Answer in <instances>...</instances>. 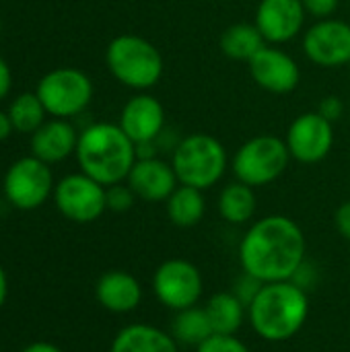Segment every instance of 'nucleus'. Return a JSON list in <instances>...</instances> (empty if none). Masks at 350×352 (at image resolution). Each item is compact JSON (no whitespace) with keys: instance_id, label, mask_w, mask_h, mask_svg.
I'll use <instances>...</instances> for the list:
<instances>
[{"instance_id":"nucleus-25","label":"nucleus","mask_w":350,"mask_h":352,"mask_svg":"<svg viewBox=\"0 0 350 352\" xmlns=\"http://www.w3.org/2000/svg\"><path fill=\"white\" fill-rule=\"evenodd\" d=\"M45 107L39 101L37 93H23L19 95L8 109V118L12 122V128L23 134H33L37 128L45 122Z\"/></svg>"},{"instance_id":"nucleus-3","label":"nucleus","mask_w":350,"mask_h":352,"mask_svg":"<svg viewBox=\"0 0 350 352\" xmlns=\"http://www.w3.org/2000/svg\"><path fill=\"white\" fill-rule=\"evenodd\" d=\"M74 155L80 171L107 188L128 179V173L136 163V144L120 124L99 122L87 126L78 134Z\"/></svg>"},{"instance_id":"nucleus-36","label":"nucleus","mask_w":350,"mask_h":352,"mask_svg":"<svg viewBox=\"0 0 350 352\" xmlns=\"http://www.w3.org/2000/svg\"><path fill=\"white\" fill-rule=\"evenodd\" d=\"M219 2H233V0H219Z\"/></svg>"},{"instance_id":"nucleus-19","label":"nucleus","mask_w":350,"mask_h":352,"mask_svg":"<svg viewBox=\"0 0 350 352\" xmlns=\"http://www.w3.org/2000/svg\"><path fill=\"white\" fill-rule=\"evenodd\" d=\"M109 352H179V344L157 326L130 324L116 334Z\"/></svg>"},{"instance_id":"nucleus-4","label":"nucleus","mask_w":350,"mask_h":352,"mask_svg":"<svg viewBox=\"0 0 350 352\" xmlns=\"http://www.w3.org/2000/svg\"><path fill=\"white\" fill-rule=\"evenodd\" d=\"M105 62L118 82L138 93L153 89L165 70V62L157 45L134 33L113 37L107 45Z\"/></svg>"},{"instance_id":"nucleus-29","label":"nucleus","mask_w":350,"mask_h":352,"mask_svg":"<svg viewBox=\"0 0 350 352\" xmlns=\"http://www.w3.org/2000/svg\"><path fill=\"white\" fill-rule=\"evenodd\" d=\"M264 287V283L262 280H258V278H254V276H250V274H241V278L237 280V285H235V289H233V293L245 303V305H250L252 301H254V297L260 293V289Z\"/></svg>"},{"instance_id":"nucleus-9","label":"nucleus","mask_w":350,"mask_h":352,"mask_svg":"<svg viewBox=\"0 0 350 352\" xmlns=\"http://www.w3.org/2000/svg\"><path fill=\"white\" fill-rule=\"evenodd\" d=\"M2 188L14 208L35 210L54 192V177L47 163L37 157H23L8 167Z\"/></svg>"},{"instance_id":"nucleus-37","label":"nucleus","mask_w":350,"mask_h":352,"mask_svg":"<svg viewBox=\"0 0 350 352\" xmlns=\"http://www.w3.org/2000/svg\"><path fill=\"white\" fill-rule=\"evenodd\" d=\"M0 29H2V21H0Z\"/></svg>"},{"instance_id":"nucleus-8","label":"nucleus","mask_w":350,"mask_h":352,"mask_svg":"<svg viewBox=\"0 0 350 352\" xmlns=\"http://www.w3.org/2000/svg\"><path fill=\"white\" fill-rule=\"evenodd\" d=\"M153 293L163 307L171 311H184L200 303L204 280L196 264L184 258H171L155 270Z\"/></svg>"},{"instance_id":"nucleus-26","label":"nucleus","mask_w":350,"mask_h":352,"mask_svg":"<svg viewBox=\"0 0 350 352\" xmlns=\"http://www.w3.org/2000/svg\"><path fill=\"white\" fill-rule=\"evenodd\" d=\"M134 200H136V194L124 182L105 188V202H107V210L111 212H128L134 206Z\"/></svg>"},{"instance_id":"nucleus-15","label":"nucleus","mask_w":350,"mask_h":352,"mask_svg":"<svg viewBox=\"0 0 350 352\" xmlns=\"http://www.w3.org/2000/svg\"><path fill=\"white\" fill-rule=\"evenodd\" d=\"M167 118L163 103L149 95L146 91L130 97L120 113V128L128 134V138L138 144L146 140H157L165 130Z\"/></svg>"},{"instance_id":"nucleus-13","label":"nucleus","mask_w":350,"mask_h":352,"mask_svg":"<svg viewBox=\"0 0 350 352\" xmlns=\"http://www.w3.org/2000/svg\"><path fill=\"white\" fill-rule=\"evenodd\" d=\"M248 68L254 82L272 95H289L299 87L301 80V70L295 58L270 43H266L248 62Z\"/></svg>"},{"instance_id":"nucleus-12","label":"nucleus","mask_w":350,"mask_h":352,"mask_svg":"<svg viewBox=\"0 0 350 352\" xmlns=\"http://www.w3.org/2000/svg\"><path fill=\"white\" fill-rule=\"evenodd\" d=\"M285 142L291 159L303 165H316L324 161L334 146L332 122L322 118L318 111H305L291 122Z\"/></svg>"},{"instance_id":"nucleus-6","label":"nucleus","mask_w":350,"mask_h":352,"mask_svg":"<svg viewBox=\"0 0 350 352\" xmlns=\"http://www.w3.org/2000/svg\"><path fill=\"white\" fill-rule=\"evenodd\" d=\"M291 153L287 142L274 134H260L245 140L233 155L231 167L237 182L262 188L276 182L289 167Z\"/></svg>"},{"instance_id":"nucleus-16","label":"nucleus","mask_w":350,"mask_h":352,"mask_svg":"<svg viewBox=\"0 0 350 352\" xmlns=\"http://www.w3.org/2000/svg\"><path fill=\"white\" fill-rule=\"evenodd\" d=\"M126 184L132 188L136 198L144 202H165L179 186L171 161H165L161 157L136 159Z\"/></svg>"},{"instance_id":"nucleus-11","label":"nucleus","mask_w":350,"mask_h":352,"mask_svg":"<svg viewBox=\"0 0 350 352\" xmlns=\"http://www.w3.org/2000/svg\"><path fill=\"white\" fill-rule=\"evenodd\" d=\"M309 62L320 68H340L350 62V25L340 19L316 21L301 39Z\"/></svg>"},{"instance_id":"nucleus-14","label":"nucleus","mask_w":350,"mask_h":352,"mask_svg":"<svg viewBox=\"0 0 350 352\" xmlns=\"http://www.w3.org/2000/svg\"><path fill=\"white\" fill-rule=\"evenodd\" d=\"M307 12L301 0H260L254 25L270 45L293 41L305 25Z\"/></svg>"},{"instance_id":"nucleus-27","label":"nucleus","mask_w":350,"mask_h":352,"mask_svg":"<svg viewBox=\"0 0 350 352\" xmlns=\"http://www.w3.org/2000/svg\"><path fill=\"white\" fill-rule=\"evenodd\" d=\"M196 352H252L243 340L237 336H227V334H212L206 342H202Z\"/></svg>"},{"instance_id":"nucleus-23","label":"nucleus","mask_w":350,"mask_h":352,"mask_svg":"<svg viewBox=\"0 0 350 352\" xmlns=\"http://www.w3.org/2000/svg\"><path fill=\"white\" fill-rule=\"evenodd\" d=\"M219 43H221V52L229 60L250 62L266 45V39L262 37L260 29L254 23H235L221 33Z\"/></svg>"},{"instance_id":"nucleus-17","label":"nucleus","mask_w":350,"mask_h":352,"mask_svg":"<svg viewBox=\"0 0 350 352\" xmlns=\"http://www.w3.org/2000/svg\"><path fill=\"white\" fill-rule=\"evenodd\" d=\"M76 144H78L76 128L62 118L43 122V126L31 134L33 157H37L47 165L68 159L72 153H76Z\"/></svg>"},{"instance_id":"nucleus-24","label":"nucleus","mask_w":350,"mask_h":352,"mask_svg":"<svg viewBox=\"0 0 350 352\" xmlns=\"http://www.w3.org/2000/svg\"><path fill=\"white\" fill-rule=\"evenodd\" d=\"M215 334L210 320L204 311V307L196 305L184 311H175L173 324H171V336L177 344L198 349L202 342H206Z\"/></svg>"},{"instance_id":"nucleus-35","label":"nucleus","mask_w":350,"mask_h":352,"mask_svg":"<svg viewBox=\"0 0 350 352\" xmlns=\"http://www.w3.org/2000/svg\"><path fill=\"white\" fill-rule=\"evenodd\" d=\"M6 295H8V280H6V272L4 268L0 266V307L4 305L6 301Z\"/></svg>"},{"instance_id":"nucleus-22","label":"nucleus","mask_w":350,"mask_h":352,"mask_svg":"<svg viewBox=\"0 0 350 352\" xmlns=\"http://www.w3.org/2000/svg\"><path fill=\"white\" fill-rule=\"evenodd\" d=\"M169 221L179 229L196 227L206 214V198L202 190L190 186H177L173 194L165 200Z\"/></svg>"},{"instance_id":"nucleus-21","label":"nucleus","mask_w":350,"mask_h":352,"mask_svg":"<svg viewBox=\"0 0 350 352\" xmlns=\"http://www.w3.org/2000/svg\"><path fill=\"white\" fill-rule=\"evenodd\" d=\"M256 188L243 184V182H231L227 184L217 200L219 214L225 223L229 225H248L258 208L256 200Z\"/></svg>"},{"instance_id":"nucleus-38","label":"nucleus","mask_w":350,"mask_h":352,"mask_svg":"<svg viewBox=\"0 0 350 352\" xmlns=\"http://www.w3.org/2000/svg\"><path fill=\"white\" fill-rule=\"evenodd\" d=\"M349 116H350V105H349Z\"/></svg>"},{"instance_id":"nucleus-7","label":"nucleus","mask_w":350,"mask_h":352,"mask_svg":"<svg viewBox=\"0 0 350 352\" xmlns=\"http://www.w3.org/2000/svg\"><path fill=\"white\" fill-rule=\"evenodd\" d=\"M37 97L54 118H74L83 113L93 99L91 78L76 68H56L37 85Z\"/></svg>"},{"instance_id":"nucleus-33","label":"nucleus","mask_w":350,"mask_h":352,"mask_svg":"<svg viewBox=\"0 0 350 352\" xmlns=\"http://www.w3.org/2000/svg\"><path fill=\"white\" fill-rule=\"evenodd\" d=\"M12 130H14V128H12V122H10V118H8V113L0 111V142L6 140V138L10 136Z\"/></svg>"},{"instance_id":"nucleus-39","label":"nucleus","mask_w":350,"mask_h":352,"mask_svg":"<svg viewBox=\"0 0 350 352\" xmlns=\"http://www.w3.org/2000/svg\"><path fill=\"white\" fill-rule=\"evenodd\" d=\"M349 70H350V62H349Z\"/></svg>"},{"instance_id":"nucleus-28","label":"nucleus","mask_w":350,"mask_h":352,"mask_svg":"<svg viewBox=\"0 0 350 352\" xmlns=\"http://www.w3.org/2000/svg\"><path fill=\"white\" fill-rule=\"evenodd\" d=\"M344 111H347V105H344V101L338 95H328L318 105V113L322 118H326L328 122H332V124L338 122L344 116Z\"/></svg>"},{"instance_id":"nucleus-1","label":"nucleus","mask_w":350,"mask_h":352,"mask_svg":"<svg viewBox=\"0 0 350 352\" xmlns=\"http://www.w3.org/2000/svg\"><path fill=\"white\" fill-rule=\"evenodd\" d=\"M307 241L293 219L268 214L250 225L239 241L241 272L266 283L293 280L305 264Z\"/></svg>"},{"instance_id":"nucleus-5","label":"nucleus","mask_w":350,"mask_h":352,"mask_svg":"<svg viewBox=\"0 0 350 352\" xmlns=\"http://www.w3.org/2000/svg\"><path fill=\"white\" fill-rule=\"evenodd\" d=\"M171 165L182 186L204 192L223 179L229 167V155L225 144L212 134L194 132L182 136L171 153Z\"/></svg>"},{"instance_id":"nucleus-31","label":"nucleus","mask_w":350,"mask_h":352,"mask_svg":"<svg viewBox=\"0 0 350 352\" xmlns=\"http://www.w3.org/2000/svg\"><path fill=\"white\" fill-rule=\"evenodd\" d=\"M334 225H336V231L340 233V237L350 241V200L338 206V210L334 214Z\"/></svg>"},{"instance_id":"nucleus-2","label":"nucleus","mask_w":350,"mask_h":352,"mask_svg":"<svg viewBox=\"0 0 350 352\" xmlns=\"http://www.w3.org/2000/svg\"><path fill=\"white\" fill-rule=\"evenodd\" d=\"M309 316L307 291L295 280L266 283L248 305V320L254 332L266 342L295 338Z\"/></svg>"},{"instance_id":"nucleus-18","label":"nucleus","mask_w":350,"mask_h":352,"mask_svg":"<svg viewBox=\"0 0 350 352\" xmlns=\"http://www.w3.org/2000/svg\"><path fill=\"white\" fill-rule=\"evenodd\" d=\"M95 297L111 314H130L142 301V287L130 272L109 270L97 280Z\"/></svg>"},{"instance_id":"nucleus-30","label":"nucleus","mask_w":350,"mask_h":352,"mask_svg":"<svg viewBox=\"0 0 350 352\" xmlns=\"http://www.w3.org/2000/svg\"><path fill=\"white\" fill-rule=\"evenodd\" d=\"M301 2L305 6V12L314 16L316 21L330 19L340 6V0H301Z\"/></svg>"},{"instance_id":"nucleus-32","label":"nucleus","mask_w":350,"mask_h":352,"mask_svg":"<svg viewBox=\"0 0 350 352\" xmlns=\"http://www.w3.org/2000/svg\"><path fill=\"white\" fill-rule=\"evenodd\" d=\"M10 85H12V74H10V68L8 64L0 58V99H4L10 91Z\"/></svg>"},{"instance_id":"nucleus-34","label":"nucleus","mask_w":350,"mask_h":352,"mask_svg":"<svg viewBox=\"0 0 350 352\" xmlns=\"http://www.w3.org/2000/svg\"><path fill=\"white\" fill-rule=\"evenodd\" d=\"M21 352H64L62 349H58L56 344H50V342H33L29 344L27 349H23Z\"/></svg>"},{"instance_id":"nucleus-10","label":"nucleus","mask_w":350,"mask_h":352,"mask_svg":"<svg viewBox=\"0 0 350 352\" xmlns=\"http://www.w3.org/2000/svg\"><path fill=\"white\" fill-rule=\"evenodd\" d=\"M54 202L64 219L78 225L93 223L107 210L105 186L83 171L70 173L58 182L54 188Z\"/></svg>"},{"instance_id":"nucleus-20","label":"nucleus","mask_w":350,"mask_h":352,"mask_svg":"<svg viewBox=\"0 0 350 352\" xmlns=\"http://www.w3.org/2000/svg\"><path fill=\"white\" fill-rule=\"evenodd\" d=\"M204 311L210 320L215 334H227V336H235L248 318V305L233 291H223L212 295L206 301Z\"/></svg>"}]
</instances>
